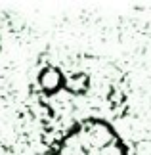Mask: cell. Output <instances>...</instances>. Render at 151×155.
Instances as JSON below:
<instances>
[{
    "instance_id": "cell-1",
    "label": "cell",
    "mask_w": 151,
    "mask_h": 155,
    "mask_svg": "<svg viewBox=\"0 0 151 155\" xmlns=\"http://www.w3.org/2000/svg\"><path fill=\"white\" fill-rule=\"evenodd\" d=\"M38 82H40L42 90H46V92H54V90H57V88L61 86L63 77H61V73H59V71L54 67V65H48V67H44V69L40 71Z\"/></svg>"
}]
</instances>
